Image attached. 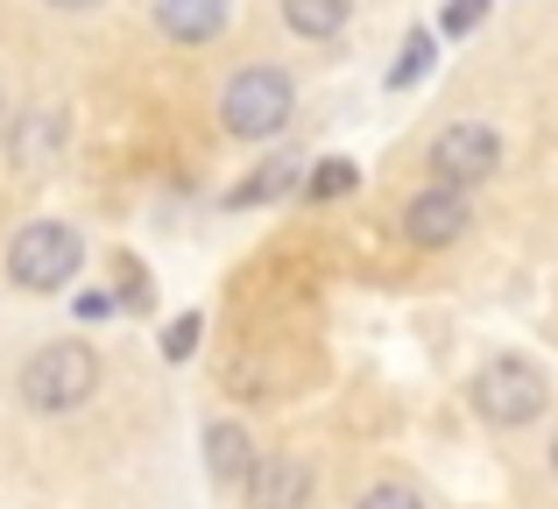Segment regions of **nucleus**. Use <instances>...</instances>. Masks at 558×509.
<instances>
[{
    "mask_svg": "<svg viewBox=\"0 0 558 509\" xmlns=\"http://www.w3.org/2000/svg\"><path fill=\"white\" fill-rule=\"evenodd\" d=\"M247 468H255V446H247L241 425L205 432V474H213V482H247Z\"/></svg>",
    "mask_w": 558,
    "mask_h": 509,
    "instance_id": "obj_10",
    "label": "nucleus"
},
{
    "mask_svg": "<svg viewBox=\"0 0 558 509\" xmlns=\"http://www.w3.org/2000/svg\"><path fill=\"white\" fill-rule=\"evenodd\" d=\"M107 312H113L107 290H85V298H78V318H107Z\"/></svg>",
    "mask_w": 558,
    "mask_h": 509,
    "instance_id": "obj_18",
    "label": "nucleus"
},
{
    "mask_svg": "<svg viewBox=\"0 0 558 509\" xmlns=\"http://www.w3.org/2000/svg\"><path fill=\"white\" fill-rule=\"evenodd\" d=\"M361 509H424L417 496H410V488H396V482H381V488H368V496H361Z\"/></svg>",
    "mask_w": 558,
    "mask_h": 509,
    "instance_id": "obj_17",
    "label": "nucleus"
},
{
    "mask_svg": "<svg viewBox=\"0 0 558 509\" xmlns=\"http://www.w3.org/2000/svg\"><path fill=\"white\" fill-rule=\"evenodd\" d=\"M347 14H354V0H283V22L298 28V36H312V43L340 36Z\"/></svg>",
    "mask_w": 558,
    "mask_h": 509,
    "instance_id": "obj_11",
    "label": "nucleus"
},
{
    "mask_svg": "<svg viewBox=\"0 0 558 509\" xmlns=\"http://www.w3.org/2000/svg\"><path fill=\"white\" fill-rule=\"evenodd\" d=\"M50 8H71V14H78V8H99V0H50Z\"/></svg>",
    "mask_w": 558,
    "mask_h": 509,
    "instance_id": "obj_19",
    "label": "nucleus"
},
{
    "mask_svg": "<svg viewBox=\"0 0 558 509\" xmlns=\"http://www.w3.org/2000/svg\"><path fill=\"white\" fill-rule=\"evenodd\" d=\"M78 262H85V249L64 220H28L8 249V276H14V290H57L78 276Z\"/></svg>",
    "mask_w": 558,
    "mask_h": 509,
    "instance_id": "obj_4",
    "label": "nucleus"
},
{
    "mask_svg": "<svg viewBox=\"0 0 558 509\" xmlns=\"http://www.w3.org/2000/svg\"><path fill=\"white\" fill-rule=\"evenodd\" d=\"M495 163H502V142H495V128H481V121L438 128V142H432L438 184H452V192H466V184H488Z\"/></svg>",
    "mask_w": 558,
    "mask_h": 509,
    "instance_id": "obj_5",
    "label": "nucleus"
},
{
    "mask_svg": "<svg viewBox=\"0 0 558 509\" xmlns=\"http://www.w3.org/2000/svg\"><path fill=\"white\" fill-rule=\"evenodd\" d=\"M488 8H495V0H452V8H446V36H474V28L488 22Z\"/></svg>",
    "mask_w": 558,
    "mask_h": 509,
    "instance_id": "obj_15",
    "label": "nucleus"
},
{
    "mask_svg": "<svg viewBox=\"0 0 558 509\" xmlns=\"http://www.w3.org/2000/svg\"><path fill=\"white\" fill-rule=\"evenodd\" d=\"M432 50H438V43H432V28H417V36L403 43V57H396L389 85H417V78H424V64H432Z\"/></svg>",
    "mask_w": 558,
    "mask_h": 509,
    "instance_id": "obj_14",
    "label": "nucleus"
},
{
    "mask_svg": "<svg viewBox=\"0 0 558 509\" xmlns=\"http://www.w3.org/2000/svg\"><path fill=\"white\" fill-rule=\"evenodd\" d=\"M304 184V198H318V206H326V198H347V192H354V163H340V156H332V163H318L312 170V178H298Z\"/></svg>",
    "mask_w": 558,
    "mask_h": 509,
    "instance_id": "obj_13",
    "label": "nucleus"
},
{
    "mask_svg": "<svg viewBox=\"0 0 558 509\" xmlns=\"http://www.w3.org/2000/svg\"><path fill=\"white\" fill-rule=\"evenodd\" d=\"M99 389V354L85 340H50L22 361V403L28 411H78Z\"/></svg>",
    "mask_w": 558,
    "mask_h": 509,
    "instance_id": "obj_1",
    "label": "nucleus"
},
{
    "mask_svg": "<svg viewBox=\"0 0 558 509\" xmlns=\"http://www.w3.org/2000/svg\"><path fill=\"white\" fill-rule=\"evenodd\" d=\"M466 227H474V206H466V192H452V184H432V192H417L403 206V234L417 241V249H452Z\"/></svg>",
    "mask_w": 558,
    "mask_h": 509,
    "instance_id": "obj_6",
    "label": "nucleus"
},
{
    "mask_svg": "<svg viewBox=\"0 0 558 509\" xmlns=\"http://www.w3.org/2000/svg\"><path fill=\"white\" fill-rule=\"evenodd\" d=\"M57 149H64V113H22L14 121V142H8V156H14V170L22 178H36V170H50L57 163Z\"/></svg>",
    "mask_w": 558,
    "mask_h": 509,
    "instance_id": "obj_8",
    "label": "nucleus"
},
{
    "mask_svg": "<svg viewBox=\"0 0 558 509\" xmlns=\"http://www.w3.org/2000/svg\"><path fill=\"white\" fill-rule=\"evenodd\" d=\"M227 14H233V0H156V22L178 43H213L227 28Z\"/></svg>",
    "mask_w": 558,
    "mask_h": 509,
    "instance_id": "obj_9",
    "label": "nucleus"
},
{
    "mask_svg": "<svg viewBox=\"0 0 558 509\" xmlns=\"http://www.w3.org/2000/svg\"><path fill=\"white\" fill-rule=\"evenodd\" d=\"M545 403H551V383H545V368L523 361V354H502L474 375V411L488 417V425H531Z\"/></svg>",
    "mask_w": 558,
    "mask_h": 509,
    "instance_id": "obj_3",
    "label": "nucleus"
},
{
    "mask_svg": "<svg viewBox=\"0 0 558 509\" xmlns=\"http://www.w3.org/2000/svg\"><path fill=\"white\" fill-rule=\"evenodd\" d=\"M198 326H205V318H198V312H184L178 326L163 332V354H170V361H191V347H198Z\"/></svg>",
    "mask_w": 558,
    "mask_h": 509,
    "instance_id": "obj_16",
    "label": "nucleus"
},
{
    "mask_svg": "<svg viewBox=\"0 0 558 509\" xmlns=\"http://www.w3.org/2000/svg\"><path fill=\"white\" fill-rule=\"evenodd\" d=\"M290 113H298V93H290V78L269 71V64L233 71L227 93H219V121H227V135H241V142H269Z\"/></svg>",
    "mask_w": 558,
    "mask_h": 509,
    "instance_id": "obj_2",
    "label": "nucleus"
},
{
    "mask_svg": "<svg viewBox=\"0 0 558 509\" xmlns=\"http://www.w3.org/2000/svg\"><path fill=\"white\" fill-rule=\"evenodd\" d=\"M247 509H304L312 496V468H304L298 453H255V468H247Z\"/></svg>",
    "mask_w": 558,
    "mask_h": 509,
    "instance_id": "obj_7",
    "label": "nucleus"
},
{
    "mask_svg": "<svg viewBox=\"0 0 558 509\" xmlns=\"http://www.w3.org/2000/svg\"><path fill=\"white\" fill-rule=\"evenodd\" d=\"M551 474H558V439H551Z\"/></svg>",
    "mask_w": 558,
    "mask_h": 509,
    "instance_id": "obj_20",
    "label": "nucleus"
},
{
    "mask_svg": "<svg viewBox=\"0 0 558 509\" xmlns=\"http://www.w3.org/2000/svg\"><path fill=\"white\" fill-rule=\"evenodd\" d=\"M298 178H304V163L276 156L269 170H255L247 184H233V206H262V198H283V192H298Z\"/></svg>",
    "mask_w": 558,
    "mask_h": 509,
    "instance_id": "obj_12",
    "label": "nucleus"
}]
</instances>
